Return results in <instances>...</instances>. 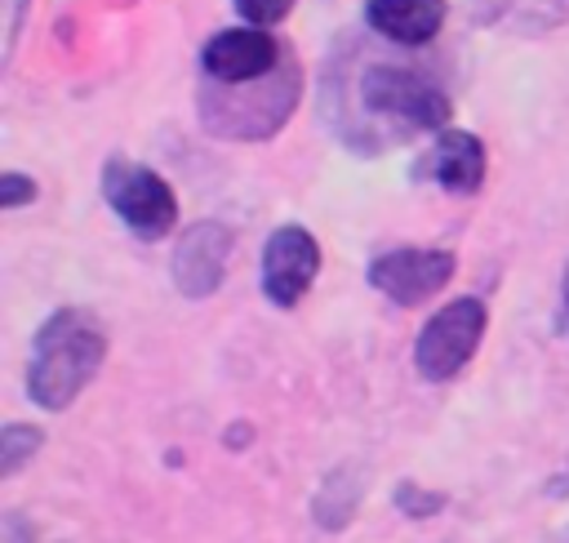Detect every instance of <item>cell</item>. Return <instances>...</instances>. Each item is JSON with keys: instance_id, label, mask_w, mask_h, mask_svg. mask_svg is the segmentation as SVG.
<instances>
[{"instance_id": "13", "label": "cell", "mask_w": 569, "mask_h": 543, "mask_svg": "<svg viewBox=\"0 0 569 543\" xmlns=\"http://www.w3.org/2000/svg\"><path fill=\"white\" fill-rule=\"evenodd\" d=\"M236 4V13L249 22V27H271V22H280L289 9H293V0H231Z\"/></svg>"}, {"instance_id": "4", "label": "cell", "mask_w": 569, "mask_h": 543, "mask_svg": "<svg viewBox=\"0 0 569 543\" xmlns=\"http://www.w3.org/2000/svg\"><path fill=\"white\" fill-rule=\"evenodd\" d=\"M360 102L413 129H449V93H440L427 76L409 67H369L360 76Z\"/></svg>"}, {"instance_id": "2", "label": "cell", "mask_w": 569, "mask_h": 543, "mask_svg": "<svg viewBox=\"0 0 569 543\" xmlns=\"http://www.w3.org/2000/svg\"><path fill=\"white\" fill-rule=\"evenodd\" d=\"M102 200L116 209V218L142 236V240H160L178 227V200H173V187L138 165V160H124V156H111L102 165Z\"/></svg>"}, {"instance_id": "12", "label": "cell", "mask_w": 569, "mask_h": 543, "mask_svg": "<svg viewBox=\"0 0 569 543\" xmlns=\"http://www.w3.org/2000/svg\"><path fill=\"white\" fill-rule=\"evenodd\" d=\"M40 445H44V432H40V427L9 423V427L0 432V476H13Z\"/></svg>"}, {"instance_id": "15", "label": "cell", "mask_w": 569, "mask_h": 543, "mask_svg": "<svg viewBox=\"0 0 569 543\" xmlns=\"http://www.w3.org/2000/svg\"><path fill=\"white\" fill-rule=\"evenodd\" d=\"M396 498H400V507H405L409 516H427V512H440V503H445L440 494H418L413 485H400V490H396Z\"/></svg>"}, {"instance_id": "8", "label": "cell", "mask_w": 569, "mask_h": 543, "mask_svg": "<svg viewBox=\"0 0 569 543\" xmlns=\"http://www.w3.org/2000/svg\"><path fill=\"white\" fill-rule=\"evenodd\" d=\"M227 258H231V231L222 223H213V218L191 223L178 236V249H173V285H178V294L209 298L227 276Z\"/></svg>"}, {"instance_id": "9", "label": "cell", "mask_w": 569, "mask_h": 543, "mask_svg": "<svg viewBox=\"0 0 569 543\" xmlns=\"http://www.w3.org/2000/svg\"><path fill=\"white\" fill-rule=\"evenodd\" d=\"M422 174L436 178V182H440L445 191H453V196H471V191H480V182H485V142H480L476 134L449 125V129L436 134V147L427 151Z\"/></svg>"}, {"instance_id": "14", "label": "cell", "mask_w": 569, "mask_h": 543, "mask_svg": "<svg viewBox=\"0 0 569 543\" xmlns=\"http://www.w3.org/2000/svg\"><path fill=\"white\" fill-rule=\"evenodd\" d=\"M36 200V178L18 174V169H4L0 174V209H22Z\"/></svg>"}, {"instance_id": "7", "label": "cell", "mask_w": 569, "mask_h": 543, "mask_svg": "<svg viewBox=\"0 0 569 543\" xmlns=\"http://www.w3.org/2000/svg\"><path fill=\"white\" fill-rule=\"evenodd\" d=\"M453 276V254L449 249H391L369 263V285L387 294L400 307H418L431 294H440Z\"/></svg>"}, {"instance_id": "16", "label": "cell", "mask_w": 569, "mask_h": 543, "mask_svg": "<svg viewBox=\"0 0 569 543\" xmlns=\"http://www.w3.org/2000/svg\"><path fill=\"white\" fill-rule=\"evenodd\" d=\"M560 294H565V316H569V267H565V280H560Z\"/></svg>"}, {"instance_id": "5", "label": "cell", "mask_w": 569, "mask_h": 543, "mask_svg": "<svg viewBox=\"0 0 569 543\" xmlns=\"http://www.w3.org/2000/svg\"><path fill=\"white\" fill-rule=\"evenodd\" d=\"M284 49L271 31L262 27H227L218 36L204 40L200 49V67L209 80L236 89V85H253V80H267L276 67H280Z\"/></svg>"}, {"instance_id": "3", "label": "cell", "mask_w": 569, "mask_h": 543, "mask_svg": "<svg viewBox=\"0 0 569 543\" xmlns=\"http://www.w3.org/2000/svg\"><path fill=\"white\" fill-rule=\"evenodd\" d=\"M485 320H489V312H485L480 298H453V303H445V307L422 325V334H418V343H413V365H418V374H422L427 383L453 378V374L476 356V347H480V338H485Z\"/></svg>"}, {"instance_id": "10", "label": "cell", "mask_w": 569, "mask_h": 543, "mask_svg": "<svg viewBox=\"0 0 569 543\" xmlns=\"http://www.w3.org/2000/svg\"><path fill=\"white\" fill-rule=\"evenodd\" d=\"M445 13H449L445 0H369L365 4V22L396 45H427L440 31Z\"/></svg>"}, {"instance_id": "1", "label": "cell", "mask_w": 569, "mask_h": 543, "mask_svg": "<svg viewBox=\"0 0 569 543\" xmlns=\"http://www.w3.org/2000/svg\"><path fill=\"white\" fill-rule=\"evenodd\" d=\"M102 356H107V334L84 307L53 312L31 347V369H27L31 401L40 409H67L98 374Z\"/></svg>"}, {"instance_id": "6", "label": "cell", "mask_w": 569, "mask_h": 543, "mask_svg": "<svg viewBox=\"0 0 569 543\" xmlns=\"http://www.w3.org/2000/svg\"><path fill=\"white\" fill-rule=\"evenodd\" d=\"M316 272H320V245L307 227L284 223L267 236V245H262V294L276 307H293L311 289Z\"/></svg>"}, {"instance_id": "11", "label": "cell", "mask_w": 569, "mask_h": 543, "mask_svg": "<svg viewBox=\"0 0 569 543\" xmlns=\"http://www.w3.org/2000/svg\"><path fill=\"white\" fill-rule=\"evenodd\" d=\"M356 498H360V476H356V472H347V467L329 472V481H325V485H320V494H316V521H320V525H329V530H338V525L351 516Z\"/></svg>"}]
</instances>
